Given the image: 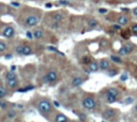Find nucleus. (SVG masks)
Masks as SVG:
<instances>
[{"mask_svg": "<svg viewBox=\"0 0 137 122\" xmlns=\"http://www.w3.org/2000/svg\"><path fill=\"white\" fill-rule=\"evenodd\" d=\"M52 107L53 106H52L51 102L49 101H47V100H42L38 104V109L43 115L49 114L52 111Z\"/></svg>", "mask_w": 137, "mask_h": 122, "instance_id": "obj_1", "label": "nucleus"}, {"mask_svg": "<svg viewBox=\"0 0 137 122\" xmlns=\"http://www.w3.org/2000/svg\"><path fill=\"white\" fill-rule=\"evenodd\" d=\"M57 78H58L57 73L55 72L54 71H48V72L43 76L42 81H43L44 83H50V84H52V83H54V82L57 80Z\"/></svg>", "mask_w": 137, "mask_h": 122, "instance_id": "obj_2", "label": "nucleus"}, {"mask_svg": "<svg viewBox=\"0 0 137 122\" xmlns=\"http://www.w3.org/2000/svg\"><path fill=\"white\" fill-rule=\"evenodd\" d=\"M83 106L87 110H93L96 107V101L94 98L86 97L84 99Z\"/></svg>", "mask_w": 137, "mask_h": 122, "instance_id": "obj_3", "label": "nucleus"}, {"mask_svg": "<svg viewBox=\"0 0 137 122\" xmlns=\"http://www.w3.org/2000/svg\"><path fill=\"white\" fill-rule=\"evenodd\" d=\"M39 22H40V18L36 15H29L26 17L24 21V23L27 26H35L39 24Z\"/></svg>", "mask_w": 137, "mask_h": 122, "instance_id": "obj_4", "label": "nucleus"}, {"mask_svg": "<svg viewBox=\"0 0 137 122\" xmlns=\"http://www.w3.org/2000/svg\"><path fill=\"white\" fill-rule=\"evenodd\" d=\"M101 116L104 119H112L116 116V111L114 109H106L102 113Z\"/></svg>", "mask_w": 137, "mask_h": 122, "instance_id": "obj_5", "label": "nucleus"}, {"mask_svg": "<svg viewBox=\"0 0 137 122\" xmlns=\"http://www.w3.org/2000/svg\"><path fill=\"white\" fill-rule=\"evenodd\" d=\"M14 34H15V30L11 26H7L3 30V36L5 38H11V37L14 36Z\"/></svg>", "mask_w": 137, "mask_h": 122, "instance_id": "obj_6", "label": "nucleus"}, {"mask_svg": "<svg viewBox=\"0 0 137 122\" xmlns=\"http://www.w3.org/2000/svg\"><path fill=\"white\" fill-rule=\"evenodd\" d=\"M99 66L101 71H106L110 67V62L108 61V59H101L99 62Z\"/></svg>", "mask_w": 137, "mask_h": 122, "instance_id": "obj_7", "label": "nucleus"}, {"mask_svg": "<svg viewBox=\"0 0 137 122\" xmlns=\"http://www.w3.org/2000/svg\"><path fill=\"white\" fill-rule=\"evenodd\" d=\"M99 69H100V66L97 61H91L88 65V70L90 72H96Z\"/></svg>", "mask_w": 137, "mask_h": 122, "instance_id": "obj_8", "label": "nucleus"}, {"mask_svg": "<svg viewBox=\"0 0 137 122\" xmlns=\"http://www.w3.org/2000/svg\"><path fill=\"white\" fill-rule=\"evenodd\" d=\"M84 82V80L82 77L77 76V77H75L74 79L72 80V86H74V87H78V86H80V85H83Z\"/></svg>", "mask_w": 137, "mask_h": 122, "instance_id": "obj_9", "label": "nucleus"}, {"mask_svg": "<svg viewBox=\"0 0 137 122\" xmlns=\"http://www.w3.org/2000/svg\"><path fill=\"white\" fill-rule=\"evenodd\" d=\"M31 54H32V49L29 45H23L22 46V55H30Z\"/></svg>", "mask_w": 137, "mask_h": 122, "instance_id": "obj_10", "label": "nucleus"}, {"mask_svg": "<svg viewBox=\"0 0 137 122\" xmlns=\"http://www.w3.org/2000/svg\"><path fill=\"white\" fill-rule=\"evenodd\" d=\"M18 80L17 78H15V79H11V80H9L8 82H7V85L8 86L10 87V88H15V87H17L18 86Z\"/></svg>", "mask_w": 137, "mask_h": 122, "instance_id": "obj_11", "label": "nucleus"}, {"mask_svg": "<svg viewBox=\"0 0 137 122\" xmlns=\"http://www.w3.org/2000/svg\"><path fill=\"white\" fill-rule=\"evenodd\" d=\"M55 122H68V118L65 115H63L62 113H59L55 116Z\"/></svg>", "mask_w": 137, "mask_h": 122, "instance_id": "obj_12", "label": "nucleus"}, {"mask_svg": "<svg viewBox=\"0 0 137 122\" xmlns=\"http://www.w3.org/2000/svg\"><path fill=\"white\" fill-rule=\"evenodd\" d=\"M106 94H109V95H112V96H115V97L117 98V96L119 95V91L117 88L116 87H110L107 90V93Z\"/></svg>", "mask_w": 137, "mask_h": 122, "instance_id": "obj_13", "label": "nucleus"}, {"mask_svg": "<svg viewBox=\"0 0 137 122\" xmlns=\"http://www.w3.org/2000/svg\"><path fill=\"white\" fill-rule=\"evenodd\" d=\"M87 24H88V26L91 27V28H95L98 26V24H99V22L94 18H90L88 21H87Z\"/></svg>", "mask_w": 137, "mask_h": 122, "instance_id": "obj_14", "label": "nucleus"}, {"mask_svg": "<svg viewBox=\"0 0 137 122\" xmlns=\"http://www.w3.org/2000/svg\"><path fill=\"white\" fill-rule=\"evenodd\" d=\"M117 23L120 25H126V24H128V18L126 17L125 15H121L117 19Z\"/></svg>", "mask_w": 137, "mask_h": 122, "instance_id": "obj_15", "label": "nucleus"}, {"mask_svg": "<svg viewBox=\"0 0 137 122\" xmlns=\"http://www.w3.org/2000/svg\"><path fill=\"white\" fill-rule=\"evenodd\" d=\"M124 47H125L126 51L128 52V54H131V52L134 50V45H133L132 43H131V42L126 43L125 45H124Z\"/></svg>", "mask_w": 137, "mask_h": 122, "instance_id": "obj_16", "label": "nucleus"}, {"mask_svg": "<svg viewBox=\"0 0 137 122\" xmlns=\"http://www.w3.org/2000/svg\"><path fill=\"white\" fill-rule=\"evenodd\" d=\"M33 36H34V38L37 39V40L42 39V36H43V32H42V30H41V29H37V30H35L33 32Z\"/></svg>", "mask_w": 137, "mask_h": 122, "instance_id": "obj_17", "label": "nucleus"}, {"mask_svg": "<svg viewBox=\"0 0 137 122\" xmlns=\"http://www.w3.org/2000/svg\"><path fill=\"white\" fill-rule=\"evenodd\" d=\"M53 20L55 23H59V22H61L63 20V15L61 13H55L53 16Z\"/></svg>", "mask_w": 137, "mask_h": 122, "instance_id": "obj_18", "label": "nucleus"}, {"mask_svg": "<svg viewBox=\"0 0 137 122\" xmlns=\"http://www.w3.org/2000/svg\"><path fill=\"white\" fill-rule=\"evenodd\" d=\"M106 102L108 103H114V102H116V97L109 95V94H106Z\"/></svg>", "mask_w": 137, "mask_h": 122, "instance_id": "obj_19", "label": "nucleus"}, {"mask_svg": "<svg viewBox=\"0 0 137 122\" xmlns=\"http://www.w3.org/2000/svg\"><path fill=\"white\" fill-rule=\"evenodd\" d=\"M110 58L114 63H116V64H121L122 63V59L119 57L118 55H111Z\"/></svg>", "mask_w": 137, "mask_h": 122, "instance_id": "obj_20", "label": "nucleus"}, {"mask_svg": "<svg viewBox=\"0 0 137 122\" xmlns=\"http://www.w3.org/2000/svg\"><path fill=\"white\" fill-rule=\"evenodd\" d=\"M16 78V75H15V73L14 71H9V72L6 74V80L7 81H9V80H11V79H15Z\"/></svg>", "mask_w": 137, "mask_h": 122, "instance_id": "obj_21", "label": "nucleus"}, {"mask_svg": "<svg viewBox=\"0 0 137 122\" xmlns=\"http://www.w3.org/2000/svg\"><path fill=\"white\" fill-rule=\"evenodd\" d=\"M82 64L84 65H89V63L91 62V58H90V56L88 55H85V56H84L83 58H82Z\"/></svg>", "mask_w": 137, "mask_h": 122, "instance_id": "obj_22", "label": "nucleus"}, {"mask_svg": "<svg viewBox=\"0 0 137 122\" xmlns=\"http://www.w3.org/2000/svg\"><path fill=\"white\" fill-rule=\"evenodd\" d=\"M16 115H17V113H16V111H14V110H10V111H8V113H7V116H8L9 118H14V117H16Z\"/></svg>", "mask_w": 137, "mask_h": 122, "instance_id": "obj_23", "label": "nucleus"}, {"mask_svg": "<svg viewBox=\"0 0 137 122\" xmlns=\"http://www.w3.org/2000/svg\"><path fill=\"white\" fill-rule=\"evenodd\" d=\"M118 55H120V56H125V55H129V54H128V52L126 51L125 47H124V46H122V47L118 50Z\"/></svg>", "mask_w": 137, "mask_h": 122, "instance_id": "obj_24", "label": "nucleus"}, {"mask_svg": "<svg viewBox=\"0 0 137 122\" xmlns=\"http://www.w3.org/2000/svg\"><path fill=\"white\" fill-rule=\"evenodd\" d=\"M7 95V90L3 87V86H0V99H3L5 98Z\"/></svg>", "mask_w": 137, "mask_h": 122, "instance_id": "obj_25", "label": "nucleus"}, {"mask_svg": "<svg viewBox=\"0 0 137 122\" xmlns=\"http://www.w3.org/2000/svg\"><path fill=\"white\" fill-rule=\"evenodd\" d=\"M117 72H118L117 69H113V70H110V71H108V75L111 76V77H113V76H115V75H116Z\"/></svg>", "mask_w": 137, "mask_h": 122, "instance_id": "obj_26", "label": "nucleus"}, {"mask_svg": "<svg viewBox=\"0 0 137 122\" xmlns=\"http://www.w3.org/2000/svg\"><path fill=\"white\" fill-rule=\"evenodd\" d=\"M133 102H134V99L132 97H127L124 100V103L125 104H131Z\"/></svg>", "mask_w": 137, "mask_h": 122, "instance_id": "obj_27", "label": "nucleus"}, {"mask_svg": "<svg viewBox=\"0 0 137 122\" xmlns=\"http://www.w3.org/2000/svg\"><path fill=\"white\" fill-rule=\"evenodd\" d=\"M7 48H8V46H7V44L4 41H0V52H4V51H6Z\"/></svg>", "mask_w": 137, "mask_h": 122, "instance_id": "obj_28", "label": "nucleus"}, {"mask_svg": "<svg viewBox=\"0 0 137 122\" xmlns=\"http://www.w3.org/2000/svg\"><path fill=\"white\" fill-rule=\"evenodd\" d=\"M7 107H8L7 102H5V101H0V109L4 110V109H6Z\"/></svg>", "mask_w": 137, "mask_h": 122, "instance_id": "obj_29", "label": "nucleus"}, {"mask_svg": "<svg viewBox=\"0 0 137 122\" xmlns=\"http://www.w3.org/2000/svg\"><path fill=\"white\" fill-rule=\"evenodd\" d=\"M34 87L33 86H26V87H24V88H21V89H18V92H26L30 90V89H33Z\"/></svg>", "mask_w": 137, "mask_h": 122, "instance_id": "obj_30", "label": "nucleus"}, {"mask_svg": "<svg viewBox=\"0 0 137 122\" xmlns=\"http://www.w3.org/2000/svg\"><path fill=\"white\" fill-rule=\"evenodd\" d=\"M58 3H59L60 5L67 6V5H69V4H70V1H69V0H59V1H58Z\"/></svg>", "mask_w": 137, "mask_h": 122, "instance_id": "obj_31", "label": "nucleus"}, {"mask_svg": "<svg viewBox=\"0 0 137 122\" xmlns=\"http://www.w3.org/2000/svg\"><path fill=\"white\" fill-rule=\"evenodd\" d=\"M131 31L134 33V34H137V24H133L132 25H131Z\"/></svg>", "mask_w": 137, "mask_h": 122, "instance_id": "obj_32", "label": "nucleus"}, {"mask_svg": "<svg viewBox=\"0 0 137 122\" xmlns=\"http://www.w3.org/2000/svg\"><path fill=\"white\" fill-rule=\"evenodd\" d=\"M120 80L122 81V82H125L128 80V74L127 73H123L122 75H121V77H120Z\"/></svg>", "mask_w": 137, "mask_h": 122, "instance_id": "obj_33", "label": "nucleus"}, {"mask_svg": "<svg viewBox=\"0 0 137 122\" xmlns=\"http://www.w3.org/2000/svg\"><path fill=\"white\" fill-rule=\"evenodd\" d=\"M25 35H26V37H27L29 40H33V38H34V36H33V33H32V32H30V31H27Z\"/></svg>", "mask_w": 137, "mask_h": 122, "instance_id": "obj_34", "label": "nucleus"}, {"mask_svg": "<svg viewBox=\"0 0 137 122\" xmlns=\"http://www.w3.org/2000/svg\"><path fill=\"white\" fill-rule=\"evenodd\" d=\"M113 28L115 30H119V29L121 28V25H120V24H114Z\"/></svg>", "mask_w": 137, "mask_h": 122, "instance_id": "obj_35", "label": "nucleus"}, {"mask_svg": "<svg viewBox=\"0 0 137 122\" xmlns=\"http://www.w3.org/2000/svg\"><path fill=\"white\" fill-rule=\"evenodd\" d=\"M107 11H108L107 10H106V9H103V8H101V9H100V10H99V12H100V13H101V14H103V13H106Z\"/></svg>", "mask_w": 137, "mask_h": 122, "instance_id": "obj_36", "label": "nucleus"}, {"mask_svg": "<svg viewBox=\"0 0 137 122\" xmlns=\"http://www.w3.org/2000/svg\"><path fill=\"white\" fill-rule=\"evenodd\" d=\"M54 106H55V107H59L60 106V103H58L56 101H54Z\"/></svg>", "mask_w": 137, "mask_h": 122, "instance_id": "obj_37", "label": "nucleus"}, {"mask_svg": "<svg viewBox=\"0 0 137 122\" xmlns=\"http://www.w3.org/2000/svg\"><path fill=\"white\" fill-rule=\"evenodd\" d=\"M132 12H133V14H134L135 16H137V8L133 9V10H132Z\"/></svg>", "mask_w": 137, "mask_h": 122, "instance_id": "obj_38", "label": "nucleus"}, {"mask_svg": "<svg viewBox=\"0 0 137 122\" xmlns=\"http://www.w3.org/2000/svg\"><path fill=\"white\" fill-rule=\"evenodd\" d=\"M11 4H12V6H15V7H19V3H14V2H12Z\"/></svg>", "mask_w": 137, "mask_h": 122, "instance_id": "obj_39", "label": "nucleus"}, {"mask_svg": "<svg viewBox=\"0 0 137 122\" xmlns=\"http://www.w3.org/2000/svg\"><path fill=\"white\" fill-rule=\"evenodd\" d=\"M5 57H6L7 59H10V58H11L12 56H11V55H6V56H5Z\"/></svg>", "mask_w": 137, "mask_h": 122, "instance_id": "obj_40", "label": "nucleus"}, {"mask_svg": "<svg viewBox=\"0 0 137 122\" xmlns=\"http://www.w3.org/2000/svg\"><path fill=\"white\" fill-rule=\"evenodd\" d=\"M3 10V4L2 3H0V11Z\"/></svg>", "mask_w": 137, "mask_h": 122, "instance_id": "obj_41", "label": "nucleus"}, {"mask_svg": "<svg viewBox=\"0 0 137 122\" xmlns=\"http://www.w3.org/2000/svg\"><path fill=\"white\" fill-rule=\"evenodd\" d=\"M15 69H16V67H15V66H12V67H11V71H15Z\"/></svg>", "mask_w": 137, "mask_h": 122, "instance_id": "obj_42", "label": "nucleus"}, {"mask_svg": "<svg viewBox=\"0 0 137 122\" xmlns=\"http://www.w3.org/2000/svg\"><path fill=\"white\" fill-rule=\"evenodd\" d=\"M46 7H47V8H51V7H52V4H50V3H49V4H46Z\"/></svg>", "mask_w": 137, "mask_h": 122, "instance_id": "obj_43", "label": "nucleus"}, {"mask_svg": "<svg viewBox=\"0 0 137 122\" xmlns=\"http://www.w3.org/2000/svg\"><path fill=\"white\" fill-rule=\"evenodd\" d=\"M134 110H135V111L137 112V105H135V107H134Z\"/></svg>", "mask_w": 137, "mask_h": 122, "instance_id": "obj_44", "label": "nucleus"}, {"mask_svg": "<svg viewBox=\"0 0 137 122\" xmlns=\"http://www.w3.org/2000/svg\"><path fill=\"white\" fill-rule=\"evenodd\" d=\"M102 122H105V121H102Z\"/></svg>", "mask_w": 137, "mask_h": 122, "instance_id": "obj_45", "label": "nucleus"}]
</instances>
